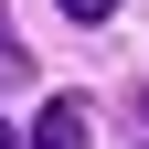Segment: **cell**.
Here are the masks:
<instances>
[{"label":"cell","instance_id":"obj_2","mask_svg":"<svg viewBox=\"0 0 149 149\" xmlns=\"http://www.w3.org/2000/svg\"><path fill=\"white\" fill-rule=\"evenodd\" d=\"M53 11H64V22H85V32H96L107 11H117V0H53Z\"/></svg>","mask_w":149,"mask_h":149},{"label":"cell","instance_id":"obj_4","mask_svg":"<svg viewBox=\"0 0 149 149\" xmlns=\"http://www.w3.org/2000/svg\"><path fill=\"white\" fill-rule=\"evenodd\" d=\"M0 149H22V139H11V117H0Z\"/></svg>","mask_w":149,"mask_h":149},{"label":"cell","instance_id":"obj_3","mask_svg":"<svg viewBox=\"0 0 149 149\" xmlns=\"http://www.w3.org/2000/svg\"><path fill=\"white\" fill-rule=\"evenodd\" d=\"M11 74H32V64H22V53H11V22H0V85H11Z\"/></svg>","mask_w":149,"mask_h":149},{"label":"cell","instance_id":"obj_1","mask_svg":"<svg viewBox=\"0 0 149 149\" xmlns=\"http://www.w3.org/2000/svg\"><path fill=\"white\" fill-rule=\"evenodd\" d=\"M32 149H85V96H53L32 117Z\"/></svg>","mask_w":149,"mask_h":149}]
</instances>
